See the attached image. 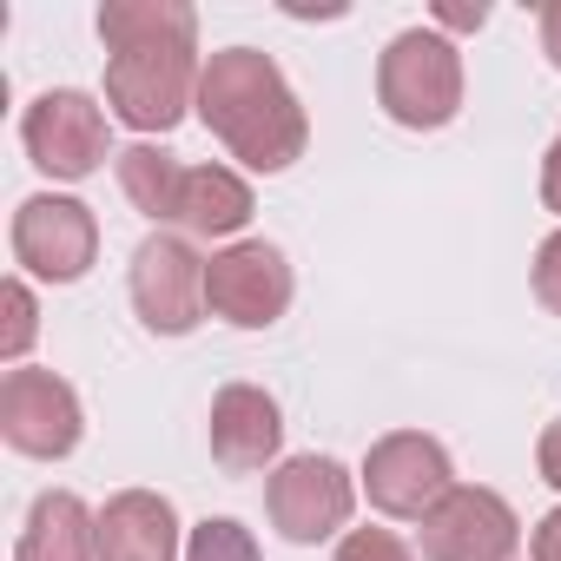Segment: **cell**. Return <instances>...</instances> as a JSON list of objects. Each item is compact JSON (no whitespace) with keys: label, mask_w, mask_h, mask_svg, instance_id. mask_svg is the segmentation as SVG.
Returning a JSON list of instances; mask_svg holds the SVG:
<instances>
[{"label":"cell","mask_w":561,"mask_h":561,"mask_svg":"<svg viewBox=\"0 0 561 561\" xmlns=\"http://www.w3.org/2000/svg\"><path fill=\"white\" fill-rule=\"evenodd\" d=\"M106 106L133 133H172L198 106V14L185 0H106Z\"/></svg>","instance_id":"6da1fadb"},{"label":"cell","mask_w":561,"mask_h":561,"mask_svg":"<svg viewBox=\"0 0 561 561\" xmlns=\"http://www.w3.org/2000/svg\"><path fill=\"white\" fill-rule=\"evenodd\" d=\"M198 119L251 172H285V165H298L305 159V139H311V119H305L285 67H277L271 54H257V47H218L205 60Z\"/></svg>","instance_id":"7a4b0ae2"},{"label":"cell","mask_w":561,"mask_h":561,"mask_svg":"<svg viewBox=\"0 0 561 561\" xmlns=\"http://www.w3.org/2000/svg\"><path fill=\"white\" fill-rule=\"evenodd\" d=\"M377 106L410 133L449 126L462 113V54H456V41H443L436 27L397 34L377 60Z\"/></svg>","instance_id":"3957f363"},{"label":"cell","mask_w":561,"mask_h":561,"mask_svg":"<svg viewBox=\"0 0 561 561\" xmlns=\"http://www.w3.org/2000/svg\"><path fill=\"white\" fill-rule=\"evenodd\" d=\"M291 291H298L291 257L271 238H238L205 257V305H211V318H225L238 331H271L291 311Z\"/></svg>","instance_id":"277c9868"},{"label":"cell","mask_w":561,"mask_h":561,"mask_svg":"<svg viewBox=\"0 0 561 561\" xmlns=\"http://www.w3.org/2000/svg\"><path fill=\"white\" fill-rule=\"evenodd\" d=\"M126 291H133L139 324L159 331V337H185V331H198V318L211 311V305H205V257L192 251L185 231H152V238L133 251Z\"/></svg>","instance_id":"5b68a950"},{"label":"cell","mask_w":561,"mask_h":561,"mask_svg":"<svg viewBox=\"0 0 561 561\" xmlns=\"http://www.w3.org/2000/svg\"><path fill=\"white\" fill-rule=\"evenodd\" d=\"M21 146H27V159H34L47 179H93L106 159H119L100 100L80 93V87L41 93V100L21 113Z\"/></svg>","instance_id":"8992f818"},{"label":"cell","mask_w":561,"mask_h":561,"mask_svg":"<svg viewBox=\"0 0 561 561\" xmlns=\"http://www.w3.org/2000/svg\"><path fill=\"white\" fill-rule=\"evenodd\" d=\"M0 436L8 449L34 456V462H60L80 449L87 436V410H80V390L54 370H8L0 377Z\"/></svg>","instance_id":"52a82bcc"},{"label":"cell","mask_w":561,"mask_h":561,"mask_svg":"<svg viewBox=\"0 0 561 561\" xmlns=\"http://www.w3.org/2000/svg\"><path fill=\"white\" fill-rule=\"evenodd\" d=\"M100 257V218L80 198L34 192L14 211V264L41 285H80Z\"/></svg>","instance_id":"ba28073f"},{"label":"cell","mask_w":561,"mask_h":561,"mask_svg":"<svg viewBox=\"0 0 561 561\" xmlns=\"http://www.w3.org/2000/svg\"><path fill=\"white\" fill-rule=\"evenodd\" d=\"M264 508H271V528L311 548V541H331L351 508H357V482L337 456H291V462H277L271 482H264Z\"/></svg>","instance_id":"9c48e42d"},{"label":"cell","mask_w":561,"mask_h":561,"mask_svg":"<svg viewBox=\"0 0 561 561\" xmlns=\"http://www.w3.org/2000/svg\"><path fill=\"white\" fill-rule=\"evenodd\" d=\"M456 489V469H449V449L423 430H390L370 443L364 456V495L377 515H397V522H423L443 495Z\"/></svg>","instance_id":"30bf717a"},{"label":"cell","mask_w":561,"mask_h":561,"mask_svg":"<svg viewBox=\"0 0 561 561\" xmlns=\"http://www.w3.org/2000/svg\"><path fill=\"white\" fill-rule=\"evenodd\" d=\"M522 522L495 489L456 482L430 515H423V561H515Z\"/></svg>","instance_id":"8fae6325"},{"label":"cell","mask_w":561,"mask_h":561,"mask_svg":"<svg viewBox=\"0 0 561 561\" xmlns=\"http://www.w3.org/2000/svg\"><path fill=\"white\" fill-rule=\"evenodd\" d=\"M277 443H285V416L271 390L225 383L211 397V462L225 476H257L264 462H277Z\"/></svg>","instance_id":"7c38bea8"},{"label":"cell","mask_w":561,"mask_h":561,"mask_svg":"<svg viewBox=\"0 0 561 561\" xmlns=\"http://www.w3.org/2000/svg\"><path fill=\"white\" fill-rule=\"evenodd\" d=\"M100 561H179V508L159 489H119L100 508Z\"/></svg>","instance_id":"4fadbf2b"},{"label":"cell","mask_w":561,"mask_h":561,"mask_svg":"<svg viewBox=\"0 0 561 561\" xmlns=\"http://www.w3.org/2000/svg\"><path fill=\"white\" fill-rule=\"evenodd\" d=\"M14 561H100V515L73 495V489H47L34 495Z\"/></svg>","instance_id":"5bb4252c"},{"label":"cell","mask_w":561,"mask_h":561,"mask_svg":"<svg viewBox=\"0 0 561 561\" xmlns=\"http://www.w3.org/2000/svg\"><path fill=\"white\" fill-rule=\"evenodd\" d=\"M257 198L244 185V172L231 165H185V185H179V231L185 238H238L251 225Z\"/></svg>","instance_id":"9a60e30c"},{"label":"cell","mask_w":561,"mask_h":561,"mask_svg":"<svg viewBox=\"0 0 561 561\" xmlns=\"http://www.w3.org/2000/svg\"><path fill=\"white\" fill-rule=\"evenodd\" d=\"M113 165H119V192L133 198L139 218H152V225L179 218V185H185L179 152H165V146H126Z\"/></svg>","instance_id":"2e32d148"},{"label":"cell","mask_w":561,"mask_h":561,"mask_svg":"<svg viewBox=\"0 0 561 561\" xmlns=\"http://www.w3.org/2000/svg\"><path fill=\"white\" fill-rule=\"evenodd\" d=\"M185 561H264V554H257V535H251L244 522L205 515V522L192 528V541H185Z\"/></svg>","instance_id":"e0dca14e"},{"label":"cell","mask_w":561,"mask_h":561,"mask_svg":"<svg viewBox=\"0 0 561 561\" xmlns=\"http://www.w3.org/2000/svg\"><path fill=\"white\" fill-rule=\"evenodd\" d=\"M0 305H8V331H0V357L21 364L34 331H41V311H34V291H27V277H8V291H0Z\"/></svg>","instance_id":"ac0fdd59"},{"label":"cell","mask_w":561,"mask_h":561,"mask_svg":"<svg viewBox=\"0 0 561 561\" xmlns=\"http://www.w3.org/2000/svg\"><path fill=\"white\" fill-rule=\"evenodd\" d=\"M337 561H416L390 528H351L344 541H337Z\"/></svg>","instance_id":"d6986e66"},{"label":"cell","mask_w":561,"mask_h":561,"mask_svg":"<svg viewBox=\"0 0 561 561\" xmlns=\"http://www.w3.org/2000/svg\"><path fill=\"white\" fill-rule=\"evenodd\" d=\"M535 298H541V311L561 318V231L541 238V251H535Z\"/></svg>","instance_id":"ffe728a7"},{"label":"cell","mask_w":561,"mask_h":561,"mask_svg":"<svg viewBox=\"0 0 561 561\" xmlns=\"http://www.w3.org/2000/svg\"><path fill=\"white\" fill-rule=\"evenodd\" d=\"M535 469H541V482H548V489H561V423H548V430H541Z\"/></svg>","instance_id":"44dd1931"},{"label":"cell","mask_w":561,"mask_h":561,"mask_svg":"<svg viewBox=\"0 0 561 561\" xmlns=\"http://www.w3.org/2000/svg\"><path fill=\"white\" fill-rule=\"evenodd\" d=\"M541 205L548 211H561V133L548 139V152H541Z\"/></svg>","instance_id":"7402d4cb"},{"label":"cell","mask_w":561,"mask_h":561,"mask_svg":"<svg viewBox=\"0 0 561 561\" xmlns=\"http://www.w3.org/2000/svg\"><path fill=\"white\" fill-rule=\"evenodd\" d=\"M535 561H561V508H548L535 522Z\"/></svg>","instance_id":"603a6c76"},{"label":"cell","mask_w":561,"mask_h":561,"mask_svg":"<svg viewBox=\"0 0 561 561\" xmlns=\"http://www.w3.org/2000/svg\"><path fill=\"white\" fill-rule=\"evenodd\" d=\"M541 54L561 73V0H548V8H541Z\"/></svg>","instance_id":"cb8c5ba5"}]
</instances>
